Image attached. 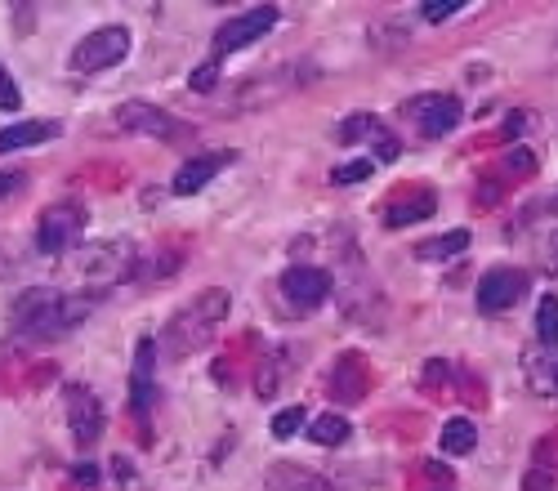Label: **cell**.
<instances>
[{"label": "cell", "instance_id": "cell-1", "mask_svg": "<svg viewBox=\"0 0 558 491\" xmlns=\"http://www.w3.org/2000/svg\"><path fill=\"white\" fill-rule=\"evenodd\" d=\"M94 308V295H63L59 286H27L14 300V326L32 340H54L85 322Z\"/></svg>", "mask_w": 558, "mask_h": 491}, {"label": "cell", "instance_id": "cell-2", "mask_svg": "<svg viewBox=\"0 0 558 491\" xmlns=\"http://www.w3.org/2000/svg\"><path fill=\"white\" fill-rule=\"evenodd\" d=\"M134 242H125V237H108V242H94V246H85V250H76V259H72V277H76V286H81V295H99V291H108V286H117L130 277V268H134Z\"/></svg>", "mask_w": 558, "mask_h": 491}, {"label": "cell", "instance_id": "cell-3", "mask_svg": "<svg viewBox=\"0 0 558 491\" xmlns=\"http://www.w3.org/2000/svg\"><path fill=\"white\" fill-rule=\"evenodd\" d=\"M224 313H228V291H201L197 300L184 304L175 317H170L166 353L170 358H188L192 349H201V344L210 340V331L224 322Z\"/></svg>", "mask_w": 558, "mask_h": 491}, {"label": "cell", "instance_id": "cell-4", "mask_svg": "<svg viewBox=\"0 0 558 491\" xmlns=\"http://www.w3.org/2000/svg\"><path fill=\"white\" fill-rule=\"evenodd\" d=\"M85 224H90V215H85L81 201H54L41 215V224H36V250L41 255H67L81 242Z\"/></svg>", "mask_w": 558, "mask_h": 491}, {"label": "cell", "instance_id": "cell-5", "mask_svg": "<svg viewBox=\"0 0 558 491\" xmlns=\"http://www.w3.org/2000/svg\"><path fill=\"white\" fill-rule=\"evenodd\" d=\"M130 45H134L130 27H121V23L94 27V32L72 50V67L76 72H103V67H117V63H125Z\"/></svg>", "mask_w": 558, "mask_h": 491}, {"label": "cell", "instance_id": "cell-6", "mask_svg": "<svg viewBox=\"0 0 558 491\" xmlns=\"http://www.w3.org/2000/svg\"><path fill=\"white\" fill-rule=\"evenodd\" d=\"M277 18H282V14H277V5H255V9H246V14L228 18V23L215 32V63L224 59V54L255 45L259 36H268L277 27Z\"/></svg>", "mask_w": 558, "mask_h": 491}, {"label": "cell", "instance_id": "cell-7", "mask_svg": "<svg viewBox=\"0 0 558 491\" xmlns=\"http://www.w3.org/2000/svg\"><path fill=\"white\" fill-rule=\"evenodd\" d=\"M67 425H72V442L90 451L103 433V407L85 384H67Z\"/></svg>", "mask_w": 558, "mask_h": 491}, {"label": "cell", "instance_id": "cell-8", "mask_svg": "<svg viewBox=\"0 0 558 491\" xmlns=\"http://www.w3.org/2000/svg\"><path fill=\"white\" fill-rule=\"evenodd\" d=\"M523 295H527V273H518V268H492V273L478 282V308H483V313H505V308H514Z\"/></svg>", "mask_w": 558, "mask_h": 491}, {"label": "cell", "instance_id": "cell-9", "mask_svg": "<svg viewBox=\"0 0 558 491\" xmlns=\"http://www.w3.org/2000/svg\"><path fill=\"white\" fill-rule=\"evenodd\" d=\"M282 295L295 308H317L326 295H331V273H326V268H313V264L286 268L282 273Z\"/></svg>", "mask_w": 558, "mask_h": 491}, {"label": "cell", "instance_id": "cell-10", "mask_svg": "<svg viewBox=\"0 0 558 491\" xmlns=\"http://www.w3.org/2000/svg\"><path fill=\"white\" fill-rule=\"evenodd\" d=\"M117 125L130 134H157V139H179V134L188 130L184 121L166 117L161 108H152V103H121L117 108Z\"/></svg>", "mask_w": 558, "mask_h": 491}, {"label": "cell", "instance_id": "cell-11", "mask_svg": "<svg viewBox=\"0 0 558 491\" xmlns=\"http://www.w3.org/2000/svg\"><path fill=\"white\" fill-rule=\"evenodd\" d=\"M407 112L416 117V125L429 139H442V134H451L460 125V99H451V94H420Z\"/></svg>", "mask_w": 558, "mask_h": 491}, {"label": "cell", "instance_id": "cell-12", "mask_svg": "<svg viewBox=\"0 0 558 491\" xmlns=\"http://www.w3.org/2000/svg\"><path fill=\"white\" fill-rule=\"evenodd\" d=\"M237 161V152L233 148H219V152H206V157H197V161H188L184 170H179L175 179H170V192L175 197H192V192H201L210 184V179L219 175V170H228Z\"/></svg>", "mask_w": 558, "mask_h": 491}, {"label": "cell", "instance_id": "cell-13", "mask_svg": "<svg viewBox=\"0 0 558 491\" xmlns=\"http://www.w3.org/2000/svg\"><path fill=\"white\" fill-rule=\"evenodd\" d=\"M152 367H157V344H152V340H139V349H134V371H130V407L139 411V416H148L152 402H157Z\"/></svg>", "mask_w": 558, "mask_h": 491}, {"label": "cell", "instance_id": "cell-14", "mask_svg": "<svg viewBox=\"0 0 558 491\" xmlns=\"http://www.w3.org/2000/svg\"><path fill=\"white\" fill-rule=\"evenodd\" d=\"M523 375L532 384V393L541 398H558V349H527L523 353Z\"/></svg>", "mask_w": 558, "mask_h": 491}, {"label": "cell", "instance_id": "cell-15", "mask_svg": "<svg viewBox=\"0 0 558 491\" xmlns=\"http://www.w3.org/2000/svg\"><path fill=\"white\" fill-rule=\"evenodd\" d=\"M264 483H268V491H335L322 474H313V469H300V465H286V460L268 469Z\"/></svg>", "mask_w": 558, "mask_h": 491}, {"label": "cell", "instance_id": "cell-16", "mask_svg": "<svg viewBox=\"0 0 558 491\" xmlns=\"http://www.w3.org/2000/svg\"><path fill=\"white\" fill-rule=\"evenodd\" d=\"M59 134V121H18L0 130V152H18V148H36V143H50Z\"/></svg>", "mask_w": 558, "mask_h": 491}, {"label": "cell", "instance_id": "cell-17", "mask_svg": "<svg viewBox=\"0 0 558 491\" xmlns=\"http://www.w3.org/2000/svg\"><path fill=\"white\" fill-rule=\"evenodd\" d=\"M434 210H438L434 192H416V197H407V201H393V206L384 210V224H389V228H407V224H420V219H429Z\"/></svg>", "mask_w": 558, "mask_h": 491}, {"label": "cell", "instance_id": "cell-18", "mask_svg": "<svg viewBox=\"0 0 558 491\" xmlns=\"http://www.w3.org/2000/svg\"><path fill=\"white\" fill-rule=\"evenodd\" d=\"M465 250H469V228H451V233L420 242L416 246V259H425V264H442V259L465 255Z\"/></svg>", "mask_w": 558, "mask_h": 491}, {"label": "cell", "instance_id": "cell-19", "mask_svg": "<svg viewBox=\"0 0 558 491\" xmlns=\"http://www.w3.org/2000/svg\"><path fill=\"white\" fill-rule=\"evenodd\" d=\"M474 447H478V429L469 420H447L442 425V451L447 456H469Z\"/></svg>", "mask_w": 558, "mask_h": 491}, {"label": "cell", "instance_id": "cell-20", "mask_svg": "<svg viewBox=\"0 0 558 491\" xmlns=\"http://www.w3.org/2000/svg\"><path fill=\"white\" fill-rule=\"evenodd\" d=\"M309 438L317 442V447H335V442L349 438V420L335 416V411H326V416L309 420Z\"/></svg>", "mask_w": 558, "mask_h": 491}, {"label": "cell", "instance_id": "cell-21", "mask_svg": "<svg viewBox=\"0 0 558 491\" xmlns=\"http://www.w3.org/2000/svg\"><path fill=\"white\" fill-rule=\"evenodd\" d=\"M536 335H541L545 349H558V295H545L536 308Z\"/></svg>", "mask_w": 558, "mask_h": 491}, {"label": "cell", "instance_id": "cell-22", "mask_svg": "<svg viewBox=\"0 0 558 491\" xmlns=\"http://www.w3.org/2000/svg\"><path fill=\"white\" fill-rule=\"evenodd\" d=\"M367 134H380V121H375L371 112H353V117L340 121L335 139H340V143H358V139H367Z\"/></svg>", "mask_w": 558, "mask_h": 491}, {"label": "cell", "instance_id": "cell-23", "mask_svg": "<svg viewBox=\"0 0 558 491\" xmlns=\"http://www.w3.org/2000/svg\"><path fill=\"white\" fill-rule=\"evenodd\" d=\"M304 425V407H286L273 416V438H291V433H300Z\"/></svg>", "mask_w": 558, "mask_h": 491}, {"label": "cell", "instance_id": "cell-24", "mask_svg": "<svg viewBox=\"0 0 558 491\" xmlns=\"http://www.w3.org/2000/svg\"><path fill=\"white\" fill-rule=\"evenodd\" d=\"M371 161H344V166H335V175H331V184H362V179L371 175Z\"/></svg>", "mask_w": 558, "mask_h": 491}, {"label": "cell", "instance_id": "cell-25", "mask_svg": "<svg viewBox=\"0 0 558 491\" xmlns=\"http://www.w3.org/2000/svg\"><path fill=\"white\" fill-rule=\"evenodd\" d=\"M460 9H465V0H429V5L420 9V18H425V23H442V18L460 14Z\"/></svg>", "mask_w": 558, "mask_h": 491}, {"label": "cell", "instance_id": "cell-26", "mask_svg": "<svg viewBox=\"0 0 558 491\" xmlns=\"http://www.w3.org/2000/svg\"><path fill=\"white\" fill-rule=\"evenodd\" d=\"M215 81H219V63L210 59V63H201L197 72L188 76V90H197V94H206V90H215Z\"/></svg>", "mask_w": 558, "mask_h": 491}, {"label": "cell", "instance_id": "cell-27", "mask_svg": "<svg viewBox=\"0 0 558 491\" xmlns=\"http://www.w3.org/2000/svg\"><path fill=\"white\" fill-rule=\"evenodd\" d=\"M18 103H23V94H18L14 76H9V72H5V63H0V112H14Z\"/></svg>", "mask_w": 558, "mask_h": 491}, {"label": "cell", "instance_id": "cell-28", "mask_svg": "<svg viewBox=\"0 0 558 491\" xmlns=\"http://www.w3.org/2000/svg\"><path fill=\"white\" fill-rule=\"evenodd\" d=\"M509 170H514V175H536V152H527V148H514L509 152Z\"/></svg>", "mask_w": 558, "mask_h": 491}, {"label": "cell", "instance_id": "cell-29", "mask_svg": "<svg viewBox=\"0 0 558 491\" xmlns=\"http://www.w3.org/2000/svg\"><path fill=\"white\" fill-rule=\"evenodd\" d=\"M532 125H536L532 112H509V117H505V139H518V134L532 130Z\"/></svg>", "mask_w": 558, "mask_h": 491}, {"label": "cell", "instance_id": "cell-30", "mask_svg": "<svg viewBox=\"0 0 558 491\" xmlns=\"http://www.w3.org/2000/svg\"><path fill=\"white\" fill-rule=\"evenodd\" d=\"M23 184H27V175H23V170H0V201H5V197H14V192L23 188Z\"/></svg>", "mask_w": 558, "mask_h": 491}, {"label": "cell", "instance_id": "cell-31", "mask_svg": "<svg viewBox=\"0 0 558 491\" xmlns=\"http://www.w3.org/2000/svg\"><path fill=\"white\" fill-rule=\"evenodd\" d=\"M541 264H545V273H558V233H550V237H545Z\"/></svg>", "mask_w": 558, "mask_h": 491}, {"label": "cell", "instance_id": "cell-32", "mask_svg": "<svg viewBox=\"0 0 558 491\" xmlns=\"http://www.w3.org/2000/svg\"><path fill=\"white\" fill-rule=\"evenodd\" d=\"M375 157H380V161H398V143H393L384 130L375 134Z\"/></svg>", "mask_w": 558, "mask_h": 491}, {"label": "cell", "instance_id": "cell-33", "mask_svg": "<svg viewBox=\"0 0 558 491\" xmlns=\"http://www.w3.org/2000/svg\"><path fill=\"white\" fill-rule=\"evenodd\" d=\"M76 483H81V487H99V469H94V465H76Z\"/></svg>", "mask_w": 558, "mask_h": 491}, {"label": "cell", "instance_id": "cell-34", "mask_svg": "<svg viewBox=\"0 0 558 491\" xmlns=\"http://www.w3.org/2000/svg\"><path fill=\"white\" fill-rule=\"evenodd\" d=\"M112 469H117V478H121V483H134V465H130V460H125V456H117V460H112Z\"/></svg>", "mask_w": 558, "mask_h": 491}, {"label": "cell", "instance_id": "cell-35", "mask_svg": "<svg viewBox=\"0 0 558 491\" xmlns=\"http://www.w3.org/2000/svg\"><path fill=\"white\" fill-rule=\"evenodd\" d=\"M527 491H550V474H527Z\"/></svg>", "mask_w": 558, "mask_h": 491}, {"label": "cell", "instance_id": "cell-36", "mask_svg": "<svg viewBox=\"0 0 558 491\" xmlns=\"http://www.w3.org/2000/svg\"><path fill=\"white\" fill-rule=\"evenodd\" d=\"M425 380H429V384H442V380H447V367H442V362H429V367H425Z\"/></svg>", "mask_w": 558, "mask_h": 491}, {"label": "cell", "instance_id": "cell-37", "mask_svg": "<svg viewBox=\"0 0 558 491\" xmlns=\"http://www.w3.org/2000/svg\"><path fill=\"white\" fill-rule=\"evenodd\" d=\"M0 273H5V255H0Z\"/></svg>", "mask_w": 558, "mask_h": 491}]
</instances>
